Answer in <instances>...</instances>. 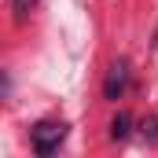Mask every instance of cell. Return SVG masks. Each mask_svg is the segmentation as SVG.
<instances>
[{"label": "cell", "instance_id": "6da1fadb", "mask_svg": "<svg viewBox=\"0 0 158 158\" xmlns=\"http://www.w3.org/2000/svg\"><path fill=\"white\" fill-rule=\"evenodd\" d=\"M66 121L59 118H40L33 129H30V147H33V155L37 158H52L59 155V147H63V140H66Z\"/></svg>", "mask_w": 158, "mask_h": 158}, {"label": "cell", "instance_id": "7a4b0ae2", "mask_svg": "<svg viewBox=\"0 0 158 158\" xmlns=\"http://www.w3.org/2000/svg\"><path fill=\"white\" fill-rule=\"evenodd\" d=\"M129 77H132L129 59H118V63L110 66L107 81H103V96H107V99H121V96H125V88H129Z\"/></svg>", "mask_w": 158, "mask_h": 158}, {"label": "cell", "instance_id": "3957f363", "mask_svg": "<svg viewBox=\"0 0 158 158\" xmlns=\"http://www.w3.org/2000/svg\"><path fill=\"white\" fill-rule=\"evenodd\" d=\"M129 132H132V118H129L125 110H118V114L110 118V140H114V143H121Z\"/></svg>", "mask_w": 158, "mask_h": 158}, {"label": "cell", "instance_id": "277c9868", "mask_svg": "<svg viewBox=\"0 0 158 158\" xmlns=\"http://www.w3.org/2000/svg\"><path fill=\"white\" fill-rule=\"evenodd\" d=\"M140 136L147 143H158V114H147V118L140 121Z\"/></svg>", "mask_w": 158, "mask_h": 158}, {"label": "cell", "instance_id": "5b68a950", "mask_svg": "<svg viewBox=\"0 0 158 158\" xmlns=\"http://www.w3.org/2000/svg\"><path fill=\"white\" fill-rule=\"evenodd\" d=\"M33 4H37V0H15V22H22V19L33 11Z\"/></svg>", "mask_w": 158, "mask_h": 158}]
</instances>
